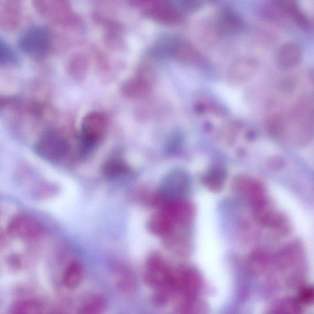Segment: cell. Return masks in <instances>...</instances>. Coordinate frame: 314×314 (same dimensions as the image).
Returning <instances> with one entry per match:
<instances>
[{"label": "cell", "mask_w": 314, "mask_h": 314, "mask_svg": "<svg viewBox=\"0 0 314 314\" xmlns=\"http://www.w3.org/2000/svg\"><path fill=\"white\" fill-rule=\"evenodd\" d=\"M69 149L68 142L62 134L55 131L45 132L35 145L37 153L50 162L58 163L64 157Z\"/></svg>", "instance_id": "1"}, {"label": "cell", "mask_w": 314, "mask_h": 314, "mask_svg": "<svg viewBox=\"0 0 314 314\" xmlns=\"http://www.w3.org/2000/svg\"><path fill=\"white\" fill-rule=\"evenodd\" d=\"M51 36L48 30L40 25H35L27 30L19 41L20 49L25 54L35 59L44 56L48 52Z\"/></svg>", "instance_id": "2"}, {"label": "cell", "mask_w": 314, "mask_h": 314, "mask_svg": "<svg viewBox=\"0 0 314 314\" xmlns=\"http://www.w3.org/2000/svg\"><path fill=\"white\" fill-rule=\"evenodd\" d=\"M11 236L26 239L40 238L43 235L42 225L37 220L28 215L21 214L11 220L8 228Z\"/></svg>", "instance_id": "3"}, {"label": "cell", "mask_w": 314, "mask_h": 314, "mask_svg": "<svg viewBox=\"0 0 314 314\" xmlns=\"http://www.w3.org/2000/svg\"><path fill=\"white\" fill-rule=\"evenodd\" d=\"M105 116L101 113L94 111L87 114L82 120V140L86 147L95 145L103 135L107 126Z\"/></svg>", "instance_id": "4"}, {"label": "cell", "mask_w": 314, "mask_h": 314, "mask_svg": "<svg viewBox=\"0 0 314 314\" xmlns=\"http://www.w3.org/2000/svg\"><path fill=\"white\" fill-rule=\"evenodd\" d=\"M161 184L162 191L166 194L180 193L188 189L189 180L184 172L175 169L165 176Z\"/></svg>", "instance_id": "5"}, {"label": "cell", "mask_w": 314, "mask_h": 314, "mask_svg": "<svg viewBox=\"0 0 314 314\" xmlns=\"http://www.w3.org/2000/svg\"><path fill=\"white\" fill-rule=\"evenodd\" d=\"M302 57L300 48L293 43L287 44L281 49L279 55L280 63L285 68H291L300 62Z\"/></svg>", "instance_id": "6"}, {"label": "cell", "mask_w": 314, "mask_h": 314, "mask_svg": "<svg viewBox=\"0 0 314 314\" xmlns=\"http://www.w3.org/2000/svg\"><path fill=\"white\" fill-rule=\"evenodd\" d=\"M83 271L81 265L78 262H74L67 268L63 278L65 285L68 288L76 287L81 282Z\"/></svg>", "instance_id": "7"}, {"label": "cell", "mask_w": 314, "mask_h": 314, "mask_svg": "<svg viewBox=\"0 0 314 314\" xmlns=\"http://www.w3.org/2000/svg\"><path fill=\"white\" fill-rule=\"evenodd\" d=\"M147 82L141 78L132 79L127 82L124 86L125 94L128 96L136 97L146 94L148 91Z\"/></svg>", "instance_id": "8"}, {"label": "cell", "mask_w": 314, "mask_h": 314, "mask_svg": "<svg viewBox=\"0 0 314 314\" xmlns=\"http://www.w3.org/2000/svg\"><path fill=\"white\" fill-rule=\"evenodd\" d=\"M211 169L205 178L204 181L209 189L213 191H218L223 186L225 173L220 167H216Z\"/></svg>", "instance_id": "9"}, {"label": "cell", "mask_w": 314, "mask_h": 314, "mask_svg": "<svg viewBox=\"0 0 314 314\" xmlns=\"http://www.w3.org/2000/svg\"><path fill=\"white\" fill-rule=\"evenodd\" d=\"M40 304L36 301L25 300L16 303L13 308V312L15 314L37 313L42 310Z\"/></svg>", "instance_id": "10"}, {"label": "cell", "mask_w": 314, "mask_h": 314, "mask_svg": "<svg viewBox=\"0 0 314 314\" xmlns=\"http://www.w3.org/2000/svg\"><path fill=\"white\" fill-rule=\"evenodd\" d=\"M18 58L12 48L3 40H0V63L3 66L15 64Z\"/></svg>", "instance_id": "11"}, {"label": "cell", "mask_w": 314, "mask_h": 314, "mask_svg": "<svg viewBox=\"0 0 314 314\" xmlns=\"http://www.w3.org/2000/svg\"><path fill=\"white\" fill-rule=\"evenodd\" d=\"M105 304V301L103 297L94 296L83 305L80 311L82 313H97L104 308Z\"/></svg>", "instance_id": "12"}, {"label": "cell", "mask_w": 314, "mask_h": 314, "mask_svg": "<svg viewBox=\"0 0 314 314\" xmlns=\"http://www.w3.org/2000/svg\"><path fill=\"white\" fill-rule=\"evenodd\" d=\"M300 301L306 303H311L314 298V290L311 287H305L300 291L299 295Z\"/></svg>", "instance_id": "13"}]
</instances>
